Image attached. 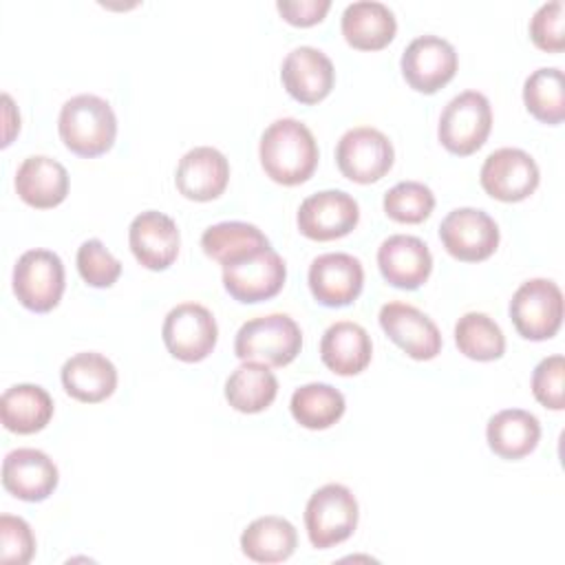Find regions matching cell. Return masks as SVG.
Returning <instances> with one entry per match:
<instances>
[{
  "instance_id": "6da1fadb",
  "label": "cell",
  "mask_w": 565,
  "mask_h": 565,
  "mask_svg": "<svg viewBox=\"0 0 565 565\" xmlns=\"http://www.w3.org/2000/svg\"><path fill=\"white\" fill-rule=\"evenodd\" d=\"M265 174L280 185L305 183L318 166V143L313 132L294 117L271 121L258 146Z\"/></svg>"
},
{
  "instance_id": "7a4b0ae2",
  "label": "cell",
  "mask_w": 565,
  "mask_h": 565,
  "mask_svg": "<svg viewBox=\"0 0 565 565\" xmlns=\"http://www.w3.org/2000/svg\"><path fill=\"white\" fill-rule=\"evenodd\" d=\"M57 130L71 152L90 159L113 148L117 137V117L106 99L82 93L64 102Z\"/></svg>"
},
{
  "instance_id": "3957f363",
  "label": "cell",
  "mask_w": 565,
  "mask_h": 565,
  "mask_svg": "<svg viewBox=\"0 0 565 565\" xmlns=\"http://www.w3.org/2000/svg\"><path fill=\"white\" fill-rule=\"evenodd\" d=\"M302 349V331L287 313L258 316L241 324L234 338L238 360H254L267 366H285Z\"/></svg>"
},
{
  "instance_id": "277c9868",
  "label": "cell",
  "mask_w": 565,
  "mask_h": 565,
  "mask_svg": "<svg viewBox=\"0 0 565 565\" xmlns=\"http://www.w3.org/2000/svg\"><path fill=\"white\" fill-rule=\"evenodd\" d=\"M358 499L342 483L318 488L305 508V527L313 547L329 550L347 541L358 525Z\"/></svg>"
},
{
  "instance_id": "5b68a950",
  "label": "cell",
  "mask_w": 565,
  "mask_h": 565,
  "mask_svg": "<svg viewBox=\"0 0 565 565\" xmlns=\"http://www.w3.org/2000/svg\"><path fill=\"white\" fill-rule=\"evenodd\" d=\"M492 128V108L483 93L463 90L441 110L437 137L441 146L459 157L477 152Z\"/></svg>"
},
{
  "instance_id": "8992f818",
  "label": "cell",
  "mask_w": 565,
  "mask_h": 565,
  "mask_svg": "<svg viewBox=\"0 0 565 565\" xmlns=\"http://www.w3.org/2000/svg\"><path fill=\"white\" fill-rule=\"evenodd\" d=\"M510 318L525 340H547L563 322V291L554 280L530 278L510 300Z\"/></svg>"
},
{
  "instance_id": "52a82bcc",
  "label": "cell",
  "mask_w": 565,
  "mask_h": 565,
  "mask_svg": "<svg viewBox=\"0 0 565 565\" xmlns=\"http://www.w3.org/2000/svg\"><path fill=\"white\" fill-rule=\"evenodd\" d=\"M64 285L62 258L51 249H26L13 267V294L35 313L57 307Z\"/></svg>"
},
{
  "instance_id": "ba28073f",
  "label": "cell",
  "mask_w": 565,
  "mask_h": 565,
  "mask_svg": "<svg viewBox=\"0 0 565 565\" xmlns=\"http://www.w3.org/2000/svg\"><path fill=\"white\" fill-rule=\"evenodd\" d=\"M161 338L172 358L181 362H201L216 347L218 327L207 307L199 302H181L168 311Z\"/></svg>"
},
{
  "instance_id": "9c48e42d",
  "label": "cell",
  "mask_w": 565,
  "mask_h": 565,
  "mask_svg": "<svg viewBox=\"0 0 565 565\" xmlns=\"http://www.w3.org/2000/svg\"><path fill=\"white\" fill-rule=\"evenodd\" d=\"M395 150L388 137L371 126L347 130L335 146L340 172L355 183L380 181L393 166Z\"/></svg>"
},
{
  "instance_id": "30bf717a",
  "label": "cell",
  "mask_w": 565,
  "mask_h": 565,
  "mask_svg": "<svg viewBox=\"0 0 565 565\" xmlns=\"http://www.w3.org/2000/svg\"><path fill=\"white\" fill-rule=\"evenodd\" d=\"M287 278L282 256L267 249L223 265V287L238 302H260L274 298Z\"/></svg>"
},
{
  "instance_id": "8fae6325",
  "label": "cell",
  "mask_w": 565,
  "mask_h": 565,
  "mask_svg": "<svg viewBox=\"0 0 565 565\" xmlns=\"http://www.w3.org/2000/svg\"><path fill=\"white\" fill-rule=\"evenodd\" d=\"M439 238L450 256L466 263L486 260L499 245V225L479 207H457L439 223Z\"/></svg>"
},
{
  "instance_id": "7c38bea8",
  "label": "cell",
  "mask_w": 565,
  "mask_h": 565,
  "mask_svg": "<svg viewBox=\"0 0 565 565\" xmlns=\"http://www.w3.org/2000/svg\"><path fill=\"white\" fill-rule=\"evenodd\" d=\"M399 66L411 88L430 95L455 77L457 51L439 35H419L404 49Z\"/></svg>"
},
{
  "instance_id": "4fadbf2b",
  "label": "cell",
  "mask_w": 565,
  "mask_h": 565,
  "mask_svg": "<svg viewBox=\"0 0 565 565\" xmlns=\"http://www.w3.org/2000/svg\"><path fill=\"white\" fill-rule=\"evenodd\" d=\"M541 172L530 152L521 148H499L481 166V188L499 201L516 203L527 199L539 185Z\"/></svg>"
},
{
  "instance_id": "5bb4252c",
  "label": "cell",
  "mask_w": 565,
  "mask_h": 565,
  "mask_svg": "<svg viewBox=\"0 0 565 565\" xmlns=\"http://www.w3.org/2000/svg\"><path fill=\"white\" fill-rule=\"evenodd\" d=\"M296 221L307 238L333 241L347 236L358 225L360 207L344 190H322L300 203Z\"/></svg>"
},
{
  "instance_id": "9a60e30c",
  "label": "cell",
  "mask_w": 565,
  "mask_h": 565,
  "mask_svg": "<svg viewBox=\"0 0 565 565\" xmlns=\"http://www.w3.org/2000/svg\"><path fill=\"white\" fill-rule=\"evenodd\" d=\"M309 289L324 307L351 305L364 285L362 263L347 252H327L309 265Z\"/></svg>"
},
{
  "instance_id": "2e32d148",
  "label": "cell",
  "mask_w": 565,
  "mask_h": 565,
  "mask_svg": "<svg viewBox=\"0 0 565 565\" xmlns=\"http://www.w3.org/2000/svg\"><path fill=\"white\" fill-rule=\"evenodd\" d=\"M380 327L413 360H433L441 351L437 324L417 307L406 302H386L380 309Z\"/></svg>"
},
{
  "instance_id": "e0dca14e",
  "label": "cell",
  "mask_w": 565,
  "mask_h": 565,
  "mask_svg": "<svg viewBox=\"0 0 565 565\" xmlns=\"http://www.w3.org/2000/svg\"><path fill=\"white\" fill-rule=\"evenodd\" d=\"M179 227L177 223L157 210L137 214L128 227V245L132 256L146 269H168L179 254Z\"/></svg>"
},
{
  "instance_id": "ac0fdd59",
  "label": "cell",
  "mask_w": 565,
  "mask_h": 565,
  "mask_svg": "<svg viewBox=\"0 0 565 565\" xmlns=\"http://www.w3.org/2000/svg\"><path fill=\"white\" fill-rule=\"evenodd\" d=\"M60 472L53 459L38 448H15L2 461V486L15 499L44 501L57 488Z\"/></svg>"
},
{
  "instance_id": "d6986e66",
  "label": "cell",
  "mask_w": 565,
  "mask_h": 565,
  "mask_svg": "<svg viewBox=\"0 0 565 565\" xmlns=\"http://www.w3.org/2000/svg\"><path fill=\"white\" fill-rule=\"evenodd\" d=\"M285 90L300 104L322 102L335 82L333 62L316 46H296L280 66Z\"/></svg>"
},
{
  "instance_id": "ffe728a7",
  "label": "cell",
  "mask_w": 565,
  "mask_h": 565,
  "mask_svg": "<svg viewBox=\"0 0 565 565\" xmlns=\"http://www.w3.org/2000/svg\"><path fill=\"white\" fill-rule=\"evenodd\" d=\"M377 267L388 285L399 289H417L433 271V254L422 238L411 234H393L377 247Z\"/></svg>"
},
{
  "instance_id": "44dd1931",
  "label": "cell",
  "mask_w": 565,
  "mask_h": 565,
  "mask_svg": "<svg viewBox=\"0 0 565 565\" xmlns=\"http://www.w3.org/2000/svg\"><path fill=\"white\" fill-rule=\"evenodd\" d=\"M230 181V163L225 154L212 146L188 150L177 166V190L190 201H212L223 194Z\"/></svg>"
},
{
  "instance_id": "7402d4cb",
  "label": "cell",
  "mask_w": 565,
  "mask_h": 565,
  "mask_svg": "<svg viewBox=\"0 0 565 565\" xmlns=\"http://www.w3.org/2000/svg\"><path fill=\"white\" fill-rule=\"evenodd\" d=\"M62 386L64 391L86 404H97L110 397L117 388V369L115 364L97 353V351H82L71 355L62 366Z\"/></svg>"
},
{
  "instance_id": "603a6c76",
  "label": "cell",
  "mask_w": 565,
  "mask_h": 565,
  "mask_svg": "<svg viewBox=\"0 0 565 565\" xmlns=\"http://www.w3.org/2000/svg\"><path fill=\"white\" fill-rule=\"evenodd\" d=\"M15 192L31 207H55L68 194V172L57 159L31 154L15 172Z\"/></svg>"
},
{
  "instance_id": "cb8c5ba5",
  "label": "cell",
  "mask_w": 565,
  "mask_h": 565,
  "mask_svg": "<svg viewBox=\"0 0 565 565\" xmlns=\"http://www.w3.org/2000/svg\"><path fill=\"white\" fill-rule=\"evenodd\" d=\"M373 355L371 335L366 329L351 320H338L327 327L320 340V358L327 369L338 375L362 373Z\"/></svg>"
},
{
  "instance_id": "d4e9b609",
  "label": "cell",
  "mask_w": 565,
  "mask_h": 565,
  "mask_svg": "<svg viewBox=\"0 0 565 565\" xmlns=\"http://www.w3.org/2000/svg\"><path fill=\"white\" fill-rule=\"evenodd\" d=\"M342 35L344 40L360 51L384 49L397 31L395 13L377 0H358L344 7L342 11Z\"/></svg>"
},
{
  "instance_id": "484cf974",
  "label": "cell",
  "mask_w": 565,
  "mask_h": 565,
  "mask_svg": "<svg viewBox=\"0 0 565 565\" xmlns=\"http://www.w3.org/2000/svg\"><path fill=\"white\" fill-rule=\"evenodd\" d=\"M486 439L490 450L501 459H521L536 448L541 424L530 411L505 408L488 419Z\"/></svg>"
},
{
  "instance_id": "4316f807",
  "label": "cell",
  "mask_w": 565,
  "mask_h": 565,
  "mask_svg": "<svg viewBox=\"0 0 565 565\" xmlns=\"http://www.w3.org/2000/svg\"><path fill=\"white\" fill-rule=\"evenodd\" d=\"M0 417L7 430L31 435L51 422L53 399L38 384H13L0 397Z\"/></svg>"
},
{
  "instance_id": "83f0119b",
  "label": "cell",
  "mask_w": 565,
  "mask_h": 565,
  "mask_svg": "<svg viewBox=\"0 0 565 565\" xmlns=\"http://www.w3.org/2000/svg\"><path fill=\"white\" fill-rule=\"evenodd\" d=\"M298 545L296 527L276 514L254 519L241 534V550L254 563H282Z\"/></svg>"
},
{
  "instance_id": "f1b7e54d",
  "label": "cell",
  "mask_w": 565,
  "mask_h": 565,
  "mask_svg": "<svg viewBox=\"0 0 565 565\" xmlns=\"http://www.w3.org/2000/svg\"><path fill=\"white\" fill-rule=\"evenodd\" d=\"M278 393V380L267 364L245 360L225 382V399L238 413L265 411Z\"/></svg>"
},
{
  "instance_id": "f546056e",
  "label": "cell",
  "mask_w": 565,
  "mask_h": 565,
  "mask_svg": "<svg viewBox=\"0 0 565 565\" xmlns=\"http://www.w3.org/2000/svg\"><path fill=\"white\" fill-rule=\"evenodd\" d=\"M203 252L218 260L221 265L241 260L245 256L258 254L269 247L267 236L252 223L245 221H223L210 225L201 236Z\"/></svg>"
},
{
  "instance_id": "4dcf8cb0",
  "label": "cell",
  "mask_w": 565,
  "mask_h": 565,
  "mask_svg": "<svg viewBox=\"0 0 565 565\" xmlns=\"http://www.w3.org/2000/svg\"><path fill=\"white\" fill-rule=\"evenodd\" d=\"M294 419L311 430L333 426L344 415V395L327 382H309L294 391L289 402Z\"/></svg>"
},
{
  "instance_id": "1f68e13d",
  "label": "cell",
  "mask_w": 565,
  "mask_h": 565,
  "mask_svg": "<svg viewBox=\"0 0 565 565\" xmlns=\"http://www.w3.org/2000/svg\"><path fill=\"white\" fill-rule=\"evenodd\" d=\"M523 102L532 117L556 126L565 119V77L556 66H543L527 75L523 84Z\"/></svg>"
},
{
  "instance_id": "d6a6232c",
  "label": "cell",
  "mask_w": 565,
  "mask_h": 565,
  "mask_svg": "<svg viewBox=\"0 0 565 565\" xmlns=\"http://www.w3.org/2000/svg\"><path fill=\"white\" fill-rule=\"evenodd\" d=\"M457 349L477 362L499 360L505 353V335L501 327L481 311L463 313L455 324Z\"/></svg>"
},
{
  "instance_id": "836d02e7",
  "label": "cell",
  "mask_w": 565,
  "mask_h": 565,
  "mask_svg": "<svg viewBox=\"0 0 565 565\" xmlns=\"http://www.w3.org/2000/svg\"><path fill=\"white\" fill-rule=\"evenodd\" d=\"M435 207V194L426 183L399 181L384 194V212L397 223H422Z\"/></svg>"
},
{
  "instance_id": "e575fe53",
  "label": "cell",
  "mask_w": 565,
  "mask_h": 565,
  "mask_svg": "<svg viewBox=\"0 0 565 565\" xmlns=\"http://www.w3.org/2000/svg\"><path fill=\"white\" fill-rule=\"evenodd\" d=\"M77 271L90 287H110L121 274V263L99 238H88L77 249Z\"/></svg>"
},
{
  "instance_id": "d590c367",
  "label": "cell",
  "mask_w": 565,
  "mask_h": 565,
  "mask_svg": "<svg viewBox=\"0 0 565 565\" xmlns=\"http://www.w3.org/2000/svg\"><path fill=\"white\" fill-rule=\"evenodd\" d=\"M35 554V536L31 525L11 514L0 516V561L4 565H24Z\"/></svg>"
},
{
  "instance_id": "8d00e7d4",
  "label": "cell",
  "mask_w": 565,
  "mask_h": 565,
  "mask_svg": "<svg viewBox=\"0 0 565 565\" xmlns=\"http://www.w3.org/2000/svg\"><path fill=\"white\" fill-rule=\"evenodd\" d=\"M563 377L565 360L563 355L543 358L532 373V393L539 404L552 411H563Z\"/></svg>"
},
{
  "instance_id": "74e56055",
  "label": "cell",
  "mask_w": 565,
  "mask_h": 565,
  "mask_svg": "<svg viewBox=\"0 0 565 565\" xmlns=\"http://www.w3.org/2000/svg\"><path fill=\"white\" fill-rule=\"evenodd\" d=\"M530 38L532 42L547 51L558 53L565 46V33H563V2L552 0L541 4L532 20H530Z\"/></svg>"
},
{
  "instance_id": "f35d334b",
  "label": "cell",
  "mask_w": 565,
  "mask_h": 565,
  "mask_svg": "<svg viewBox=\"0 0 565 565\" xmlns=\"http://www.w3.org/2000/svg\"><path fill=\"white\" fill-rule=\"evenodd\" d=\"M331 7V0H278L276 9L280 15L296 26L318 24Z\"/></svg>"
}]
</instances>
